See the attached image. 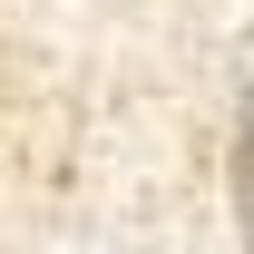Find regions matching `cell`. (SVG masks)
<instances>
[{
    "label": "cell",
    "mask_w": 254,
    "mask_h": 254,
    "mask_svg": "<svg viewBox=\"0 0 254 254\" xmlns=\"http://www.w3.org/2000/svg\"><path fill=\"white\" fill-rule=\"evenodd\" d=\"M235 225H245V245H254V88L235 108Z\"/></svg>",
    "instance_id": "1"
}]
</instances>
